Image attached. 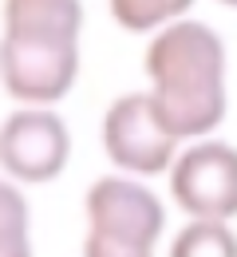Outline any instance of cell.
Wrapping results in <instances>:
<instances>
[{"label": "cell", "instance_id": "cell-10", "mask_svg": "<svg viewBox=\"0 0 237 257\" xmlns=\"http://www.w3.org/2000/svg\"><path fill=\"white\" fill-rule=\"evenodd\" d=\"M221 4H229V8H237V0H221Z\"/></svg>", "mask_w": 237, "mask_h": 257}, {"label": "cell", "instance_id": "cell-9", "mask_svg": "<svg viewBox=\"0 0 237 257\" xmlns=\"http://www.w3.org/2000/svg\"><path fill=\"white\" fill-rule=\"evenodd\" d=\"M123 32H158L190 12L194 0H107Z\"/></svg>", "mask_w": 237, "mask_h": 257}, {"label": "cell", "instance_id": "cell-3", "mask_svg": "<svg viewBox=\"0 0 237 257\" xmlns=\"http://www.w3.org/2000/svg\"><path fill=\"white\" fill-rule=\"evenodd\" d=\"M83 257H154L166 229L162 198L135 174H103L83 198Z\"/></svg>", "mask_w": 237, "mask_h": 257}, {"label": "cell", "instance_id": "cell-4", "mask_svg": "<svg viewBox=\"0 0 237 257\" xmlns=\"http://www.w3.org/2000/svg\"><path fill=\"white\" fill-rule=\"evenodd\" d=\"M99 143L107 159L135 178L170 174V166L178 159V135L162 123L150 91L146 95L131 91L115 99L99 123Z\"/></svg>", "mask_w": 237, "mask_h": 257}, {"label": "cell", "instance_id": "cell-1", "mask_svg": "<svg viewBox=\"0 0 237 257\" xmlns=\"http://www.w3.org/2000/svg\"><path fill=\"white\" fill-rule=\"evenodd\" d=\"M0 83L28 107H52L79 79L83 0L0 4Z\"/></svg>", "mask_w": 237, "mask_h": 257}, {"label": "cell", "instance_id": "cell-7", "mask_svg": "<svg viewBox=\"0 0 237 257\" xmlns=\"http://www.w3.org/2000/svg\"><path fill=\"white\" fill-rule=\"evenodd\" d=\"M0 257H36L32 253V206L12 178H0Z\"/></svg>", "mask_w": 237, "mask_h": 257}, {"label": "cell", "instance_id": "cell-2", "mask_svg": "<svg viewBox=\"0 0 237 257\" xmlns=\"http://www.w3.org/2000/svg\"><path fill=\"white\" fill-rule=\"evenodd\" d=\"M150 99L178 139H202L225 119V44L202 20H174L146 44Z\"/></svg>", "mask_w": 237, "mask_h": 257}, {"label": "cell", "instance_id": "cell-5", "mask_svg": "<svg viewBox=\"0 0 237 257\" xmlns=\"http://www.w3.org/2000/svg\"><path fill=\"white\" fill-rule=\"evenodd\" d=\"M170 198L186 218L229 222L237 218V147L198 139L170 166Z\"/></svg>", "mask_w": 237, "mask_h": 257}, {"label": "cell", "instance_id": "cell-6", "mask_svg": "<svg viewBox=\"0 0 237 257\" xmlns=\"http://www.w3.org/2000/svg\"><path fill=\"white\" fill-rule=\"evenodd\" d=\"M71 159V131L52 107H24L0 123V166L12 182H56Z\"/></svg>", "mask_w": 237, "mask_h": 257}, {"label": "cell", "instance_id": "cell-8", "mask_svg": "<svg viewBox=\"0 0 237 257\" xmlns=\"http://www.w3.org/2000/svg\"><path fill=\"white\" fill-rule=\"evenodd\" d=\"M166 257H237V233L225 222H190L170 241Z\"/></svg>", "mask_w": 237, "mask_h": 257}]
</instances>
